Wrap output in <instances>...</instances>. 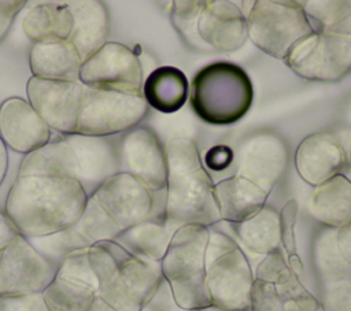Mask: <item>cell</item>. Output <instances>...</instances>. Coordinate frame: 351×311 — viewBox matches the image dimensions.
I'll return each mask as SVG.
<instances>
[{
    "mask_svg": "<svg viewBox=\"0 0 351 311\" xmlns=\"http://www.w3.org/2000/svg\"><path fill=\"white\" fill-rule=\"evenodd\" d=\"M298 214V203L295 199H291L285 203L281 210V244L288 255V266L299 277L303 273V264L296 253V240H295V222Z\"/></svg>",
    "mask_w": 351,
    "mask_h": 311,
    "instance_id": "obj_36",
    "label": "cell"
},
{
    "mask_svg": "<svg viewBox=\"0 0 351 311\" xmlns=\"http://www.w3.org/2000/svg\"><path fill=\"white\" fill-rule=\"evenodd\" d=\"M156 195L158 192H151L130 174L118 173L92 196L123 232L148 218L166 215V208L159 207Z\"/></svg>",
    "mask_w": 351,
    "mask_h": 311,
    "instance_id": "obj_10",
    "label": "cell"
},
{
    "mask_svg": "<svg viewBox=\"0 0 351 311\" xmlns=\"http://www.w3.org/2000/svg\"><path fill=\"white\" fill-rule=\"evenodd\" d=\"M74 153V179L85 195L92 196L100 185L119 173L118 147L108 137L63 134Z\"/></svg>",
    "mask_w": 351,
    "mask_h": 311,
    "instance_id": "obj_15",
    "label": "cell"
},
{
    "mask_svg": "<svg viewBox=\"0 0 351 311\" xmlns=\"http://www.w3.org/2000/svg\"><path fill=\"white\" fill-rule=\"evenodd\" d=\"M74 227L90 245L101 241H114L122 233L93 196L88 197L85 208Z\"/></svg>",
    "mask_w": 351,
    "mask_h": 311,
    "instance_id": "obj_32",
    "label": "cell"
},
{
    "mask_svg": "<svg viewBox=\"0 0 351 311\" xmlns=\"http://www.w3.org/2000/svg\"><path fill=\"white\" fill-rule=\"evenodd\" d=\"M302 7L317 33H329L351 16V0H304Z\"/></svg>",
    "mask_w": 351,
    "mask_h": 311,
    "instance_id": "obj_33",
    "label": "cell"
},
{
    "mask_svg": "<svg viewBox=\"0 0 351 311\" xmlns=\"http://www.w3.org/2000/svg\"><path fill=\"white\" fill-rule=\"evenodd\" d=\"M308 211L326 227L340 229L351 222V181L343 174L315 186Z\"/></svg>",
    "mask_w": 351,
    "mask_h": 311,
    "instance_id": "obj_24",
    "label": "cell"
},
{
    "mask_svg": "<svg viewBox=\"0 0 351 311\" xmlns=\"http://www.w3.org/2000/svg\"><path fill=\"white\" fill-rule=\"evenodd\" d=\"M88 258L97 279L96 296L117 311H143L163 279L159 262L136 256L115 241L93 244Z\"/></svg>",
    "mask_w": 351,
    "mask_h": 311,
    "instance_id": "obj_3",
    "label": "cell"
},
{
    "mask_svg": "<svg viewBox=\"0 0 351 311\" xmlns=\"http://www.w3.org/2000/svg\"><path fill=\"white\" fill-rule=\"evenodd\" d=\"M29 64L37 78L80 81L82 60L69 40H44L33 42Z\"/></svg>",
    "mask_w": 351,
    "mask_h": 311,
    "instance_id": "obj_21",
    "label": "cell"
},
{
    "mask_svg": "<svg viewBox=\"0 0 351 311\" xmlns=\"http://www.w3.org/2000/svg\"><path fill=\"white\" fill-rule=\"evenodd\" d=\"M143 96L148 105L160 112L180 110L188 97L185 74L171 66L155 69L143 84Z\"/></svg>",
    "mask_w": 351,
    "mask_h": 311,
    "instance_id": "obj_25",
    "label": "cell"
},
{
    "mask_svg": "<svg viewBox=\"0 0 351 311\" xmlns=\"http://www.w3.org/2000/svg\"><path fill=\"white\" fill-rule=\"evenodd\" d=\"M43 296L49 311H88L96 292L88 285L55 277Z\"/></svg>",
    "mask_w": 351,
    "mask_h": 311,
    "instance_id": "obj_29",
    "label": "cell"
},
{
    "mask_svg": "<svg viewBox=\"0 0 351 311\" xmlns=\"http://www.w3.org/2000/svg\"><path fill=\"white\" fill-rule=\"evenodd\" d=\"M171 10V22L180 36L189 42L192 48L202 51H210V48L200 40L197 34V16L202 10L203 1L188 0V1H174Z\"/></svg>",
    "mask_w": 351,
    "mask_h": 311,
    "instance_id": "obj_34",
    "label": "cell"
},
{
    "mask_svg": "<svg viewBox=\"0 0 351 311\" xmlns=\"http://www.w3.org/2000/svg\"><path fill=\"white\" fill-rule=\"evenodd\" d=\"M64 5L73 18V27L67 40L73 44L81 60L85 62L107 42L110 33L107 7L99 0L66 1Z\"/></svg>",
    "mask_w": 351,
    "mask_h": 311,
    "instance_id": "obj_20",
    "label": "cell"
},
{
    "mask_svg": "<svg viewBox=\"0 0 351 311\" xmlns=\"http://www.w3.org/2000/svg\"><path fill=\"white\" fill-rule=\"evenodd\" d=\"M25 5V0H0V41L7 36L14 18Z\"/></svg>",
    "mask_w": 351,
    "mask_h": 311,
    "instance_id": "obj_43",
    "label": "cell"
},
{
    "mask_svg": "<svg viewBox=\"0 0 351 311\" xmlns=\"http://www.w3.org/2000/svg\"><path fill=\"white\" fill-rule=\"evenodd\" d=\"M7 166H8V153H7V147L0 138V185L5 177L7 173Z\"/></svg>",
    "mask_w": 351,
    "mask_h": 311,
    "instance_id": "obj_47",
    "label": "cell"
},
{
    "mask_svg": "<svg viewBox=\"0 0 351 311\" xmlns=\"http://www.w3.org/2000/svg\"><path fill=\"white\" fill-rule=\"evenodd\" d=\"M252 99L254 89L248 74L229 62L207 64L192 79L191 107L210 125L225 126L237 122L248 112Z\"/></svg>",
    "mask_w": 351,
    "mask_h": 311,
    "instance_id": "obj_4",
    "label": "cell"
},
{
    "mask_svg": "<svg viewBox=\"0 0 351 311\" xmlns=\"http://www.w3.org/2000/svg\"><path fill=\"white\" fill-rule=\"evenodd\" d=\"M166 218L177 226H213L221 221L214 182L191 138H173L166 148Z\"/></svg>",
    "mask_w": 351,
    "mask_h": 311,
    "instance_id": "obj_2",
    "label": "cell"
},
{
    "mask_svg": "<svg viewBox=\"0 0 351 311\" xmlns=\"http://www.w3.org/2000/svg\"><path fill=\"white\" fill-rule=\"evenodd\" d=\"M288 151L284 141L271 133L250 137L237 153V174L270 193L285 171Z\"/></svg>",
    "mask_w": 351,
    "mask_h": 311,
    "instance_id": "obj_16",
    "label": "cell"
},
{
    "mask_svg": "<svg viewBox=\"0 0 351 311\" xmlns=\"http://www.w3.org/2000/svg\"><path fill=\"white\" fill-rule=\"evenodd\" d=\"M196 27L200 40L218 52L237 51L248 38L247 18L229 0H204Z\"/></svg>",
    "mask_w": 351,
    "mask_h": 311,
    "instance_id": "obj_17",
    "label": "cell"
},
{
    "mask_svg": "<svg viewBox=\"0 0 351 311\" xmlns=\"http://www.w3.org/2000/svg\"><path fill=\"white\" fill-rule=\"evenodd\" d=\"M56 271L19 234L0 249V297L40 293L52 282Z\"/></svg>",
    "mask_w": 351,
    "mask_h": 311,
    "instance_id": "obj_9",
    "label": "cell"
},
{
    "mask_svg": "<svg viewBox=\"0 0 351 311\" xmlns=\"http://www.w3.org/2000/svg\"><path fill=\"white\" fill-rule=\"evenodd\" d=\"M88 311H117L114 307H111L107 301H104L101 297L95 296L92 304L89 306Z\"/></svg>",
    "mask_w": 351,
    "mask_h": 311,
    "instance_id": "obj_48",
    "label": "cell"
},
{
    "mask_svg": "<svg viewBox=\"0 0 351 311\" xmlns=\"http://www.w3.org/2000/svg\"><path fill=\"white\" fill-rule=\"evenodd\" d=\"M254 275L240 249L223 253L206 263V286L211 304L226 311H250V293Z\"/></svg>",
    "mask_w": 351,
    "mask_h": 311,
    "instance_id": "obj_13",
    "label": "cell"
},
{
    "mask_svg": "<svg viewBox=\"0 0 351 311\" xmlns=\"http://www.w3.org/2000/svg\"><path fill=\"white\" fill-rule=\"evenodd\" d=\"M336 241L340 253L351 264V222L340 229H337Z\"/></svg>",
    "mask_w": 351,
    "mask_h": 311,
    "instance_id": "obj_45",
    "label": "cell"
},
{
    "mask_svg": "<svg viewBox=\"0 0 351 311\" xmlns=\"http://www.w3.org/2000/svg\"><path fill=\"white\" fill-rule=\"evenodd\" d=\"M143 92L90 88L84 85L77 132L108 137L133 129L147 114Z\"/></svg>",
    "mask_w": 351,
    "mask_h": 311,
    "instance_id": "obj_7",
    "label": "cell"
},
{
    "mask_svg": "<svg viewBox=\"0 0 351 311\" xmlns=\"http://www.w3.org/2000/svg\"><path fill=\"white\" fill-rule=\"evenodd\" d=\"M255 278L274 284L280 293L288 300L295 301L302 311H317L321 306L318 300L300 284L280 249L263 258L256 267Z\"/></svg>",
    "mask_w": 351,
    "mask_h": 311,
    "instance_id": "obj_27",
    "label": "cell"
},
{
    "mask_svg": "<svg viewBox=\"0 0 351 311\" xmlns=\"http://www.w3.org/2000/svg\"><path fill=\"white\" fill-rule=\"evenodd\" d=\"M233 158L234 153L229 147L215 145L211 147L204 155V163L213 171H222L229 167V164L233 162Z\"/></svg>",
    "mask_w": 351,
    "mask_h": 311,
    "instance_id": "obj_42",
    "label": "cell"
},
{
    "mask_svg": "<svg viewBox=\"0 0 351 311\" xmlns=\"http://www.w3.org/2000/svg\"><path fill=\"white\" fill-rule=\"evenodd\" d=\"M295 166L307 184L318 186L343 173L344 151L341 142L333 133L310 134L298 145Z\"/></svg>",
    "mask_w": 351,
    "mask_h": 311,
    "instance_id": "obj_19",
    "label": "cell"
},
{
    "mask_svg": "<svg viewBox=\"0 0 351 311\" xmlns=\"http://www.w3.org/2000/svg\"><path fill=\"white\" fill-rule=\"evenodd\" d=\"M288 299L274 284L254 277L250 293V311H285Z\"/></svg>",
    "mask_w": 351,
    "mask_h": 311,
    "instance_id": "obj_37",
    "label": "cell"
},
{
    "mask_svg": "<svg viewBox=\"0 0 351 311\" xmlns=\"http://www.w3.org/2000/svg\"><path fill=\"white\" fill-rule=\"evenodd\" d=\"M285 311H302V310L299 308V306L295 301L288 300L285 304Z\"/></svg>",
    "mask_w": 351,
    "mask_h": 311,
    "instance_id": "obj_49",
    "label": "cell"
},
{
    "mask_svg": "<svg viewBox=\"0 0 351 311\" xmlns=\"http://www.w3.org/2000/svg\"><path fill=\"white\" fill-rule=\"evenodd\" d=\"M19 236V232L10 221V218L0 211V249L5 247L11 240Z\"/></svg>",
    "mask_w": 351,
    "mask_h": 311,
    "instance_id": "obj_46",
    "label": "cell"
},
{
    "mask_svg": "<svg viewBox=\"0 0 351 311\" xmlns=\"http://www.w3.org/2000/svg\"><path fill=\"white\" fill-rule=\"evenodd\" d=\"M88 249L89 248H84V249L71 252L58 267L55 277L88 285L96 292L97 290V279H96V275L89 263Z\"/></svg>",
    "mask_w": 351,
    "mask_h": 311,
    "instance_id": "obj_35",
    "label": "cell"
},
{
    "mask_svg": "<svg viewBox=\"0 0 351 311\" xmlns=\"http://www.w3.org/2000/svg\"><path fill=\"white\" fill-rule=\"evenodd\" d=\"M80 82L90 88L143 92V69L132 49L107 41L82 62Z\"/></svg>",
    "mask_w": 351,
    "mask_h": 311,
    "instance_id": "obj_11",
    "label": "cell"
},
{
    "mask_svg": "<svg viewBox=\"0 0 351 311\" xmlns=\"http://www.w3.org/2000/svg\"><path fill=\"white\" fill-rule=\"evenodd\" d=\"M284 62L304 79L337 82L351 70V37L314 32L300 40Z\"/></svg>",
    "mask_w": 351,
    "mask_h": 311,
    "instance_id": "obj_8",
    "label": "cell"
},
{
    "mask_svg": "<svg viewBox=\"0 0 351 311\" xmlns=\"http://www.w3.org/2000/svg\"><path fill=\"white\" fill-rule=\"evenodd\" d=\"M86 200L73 178L18 175L7 196L5 215L21 236L38 237L74 226Z\"/></svg>",
    "mask_w": 351,
    "mask_h": 311,
    "instance_id": "obj_1",
    "label": "cell"
},
{
    "mask_svg": "<svg viewBox=\"0 0 351 311\" xmlns=\"http://www.w3.org/2000/svg\"><path fill=\"white\" fill-rule=\"evenodd\" d=\"M208 227L186 225L177 229L165 258L162 275L169 284L174 301L184 311L211 306L206 286V245Z\"/></svg>",
    "mask_w": 351,
    "mask_h": 311,
    "instance_id": "obj_5",
    "label": "cell"
},
{
    "mask_svg": "<svg viewBox=\"0 0 351 311\" xmlns=\"http://www.w3.org/2000/svg\"><path fill=\"white\" fill-rule=\"evenodd\" d=\"M322 301L328 311H351V275L324 281Z\"/></svg>",
    "mask_w": 351,
    "mask_h": 311,
    "instance_id": "obj_38",
    "label": "cell"
},
{
    "mask_svg": "<svg viewBox=\"0 0 351 311\" xmlns=\"http://www.w3.org/2000/svg\"><path fill=\"white\" fill-rule=\"evenodd\" d=\"M22 27L33 42L67 40L71 33L73 18L64 3H44L33 7L25 15Z\"/></svg>",
    "mask_w": 351,
    "mask_h": 311,
    "instance_id": "obj_28",
    "label": "cell"
},
{
    "mask_svg": "<svg viewBox=\"0 0 351 311\" xmlns=\"http://www.w3.org/2000/svg\"><path fill=\"white\" fill-rule=\"evenodd\" d=\"M178 227L166 215L148 218L123 230L114 241L136 256L160 263Z\"/></svg>",
    "mask_w": 351,
    "mask_h": 311,
    "instance_id": "obj_23",
    "label": "cell"
},
{
    "mask_svg": "<svg viewBox=\"0 0 351 311\" xmlns=\"http://www.w3.org/2000/svg\"><path fill=\"white\" fill-rule=\"evenodd\" d=\"M27 241L56 269L71 252L92 247L90 242L82 234H80L74 226L51 234L30 237Z\"/></svg>",
    "mask_w": 351,
    "mask_h": 311,
    "instance_id": "obj_30",
    "label": "cell"
},
{
    "mask_svg": "<svg viewBox=\"0 0 351 311\" xmlns=\"http://www.w3.org/2000/svg\"><path fill=\"white\" fill-rule=\"evenodd\" d=\"M0 311H49L45 304L43 292L21 295V296H1Z\"/></svg>",
    "mask_w": 351,
    "mask_h": 311,
    "instance_id": "obj_39",
    "label": "cell"
},
{
    "mask_svg": "<svg viewBox=\"0 0 351 311\" xmlns=\"http://www.w3.org/2000/svg\"><path fill=\"white\" fill-rule=\"evenodd\" d=\"M214 196L221 219L240 223L263 208L269 195L248 179L233 175L214 185Z\"/></svg>",
    "mask_w": 351,
    "mask_h": 311,
    "instance_id": "obj_22",
    "label": "cell"
},
{
    "mask_svg": "<svg viewBox=\"0 0 351 311\" xmlns=\"http://www.w3.org/2000/svg\"><path fill=\"white\" fill-rule=\"evenodd\" d=\"M236 247H239L236 244V241L226 236L222 232L218 230H210L208 229V240H207V245H206V253H204V260L206 263L222 256L223 253L234 249Z\"/></svg>",
    "mask_w": 351,
    "mask_h": 311,
    "instance_id": "obj_40",
    "label": "cell"
},
{
    "mask_svg": "<svg viewBox=\"0 0 351 311\" xmlns=\"http://www.w3.org/2000/svg\"><path fill=\"white\" fill-rule=\"evenodd\" d=\"M248 38L265 53L285 59L304 37L314 33L302 1L256 0L247 15Z\"/></svg>",
    "mask_w": 351,
    "mask_h": 311,
    "instance_id": "obj_6",
    "label": "cell"
},
{
    "mask_svg": "<svg viewBox=\"0 0 351 311\" xmlns=\"http://www.w3.org/2000/svg\"><path fill=\"white\" fill-rule=\"evenodd\" d=\"M191 311H226V310H222V308H218L215 306H207V307H202V308H196V310H191Z\"/></svg>",
    "mask_w": 351,
    "mask_h": 311,
    "instance_id": "obj_50",
    "label": "cell"
},
{
    "mask_svg": "<svg viewBox=\"0 0 351 311\" xmlns=\"http://www.w3.org/2000/svg\"><path fill=\"white\" fill-rule=\"evenodd\" d=\"M82 90L80 81H51L33 75L26 85L29 104L49 129L62 134L77 132Z\"/></svg>",
    "mask_w": 351,
    "mask_h": 311,
    "instance_id": "obj_12",
    "label": "cell"
},
{
    "mask_svg": "<svg viewBox=\"0 0 351 311\" xmlns=\"http://www.w3.org/2000/svg\"><path fill=\"white\" fill-rule=\"evenodd\" d=\"M344 151V169L343 175L351 181V129H343L336 133Z\"/></svg>",
    "mask_w": 351,
    "mask_h": 311,
    "instance_id": "obj_44",
    "label": "cell"
},
{
    "mask_svg": "<svg viewBox=\"0 0 351 311\" xmlns=\"http://www.w3.org/2000/svg\"><path fill=\"white\" fill-rule=\"evenodd\" d=\"M143 311H184V310L180 308L174 301L171 289L166 282V279L163 278L156 292L154 293L151 300L147 303V306L143 308Z\"/></svg>",
    "mask_w": 351,
    "mask_h": 311,
    "instance_id": "obj_41",
    "label": "cell"
},
{
    "mask_svg": "<svg viewBox=\"0 0 351 311\" xmlns=\"http://www.w3.org/2000/svg\"><path fill=\"white\" fill-rule=\"evenodd\" d=\"M317 311H325V310H324V307H322V306H319V307H318V310H317Z\"/></svg>",
    "mask_w": 351,
    "mask_h": 311,
    "instance_id": "obj_51",
    "label": "cell"
},
{
    "mask_svg": "<svg viewBox=\"0 0 351 311\" xmlns=\"http://www.w3.org/2000/svg\"><path fill=\"white\" fill-rule=\"evenodd\" d=\"M0 138L5 147L27 155L49 142L51 129L29 101L10 97L0 105Z\"/></svg>",
    "mask_w": 351,
    "mask_h": 311,
    "instance_id": "obj_18",
    "label": "cell"
},
{
    "mask_svg": "<svg viewBox=\"0 0 351 311\" xmlns=\"http://www.w3.org/2000/svg\"><path fill=\"white\" fill-rule=\"evenodd\" d=\"M336 234L337 229L325 227L314 242V263L321 282L351 275V264L340 253Z\"/></svg>",
    "mask_w": 351,
    "mask_h": 311,
    "instance_id": "obj_31",
    "label": "cell"
},
{
    "mask_svg": "<svg viewBox=\"0 0 351 311\" xmlns=\"http://www.w3.org/2000/svg\"><path fill=\"white\" fill-rule=\"evenodd\" d=\"M119 173L138 179L151 192L166 190V152L149 127L128 130L118 144Z\"/></svg>",
    "mask_w": 351,
    "mask_h": 311,
    "instance_id": "obj_14",
    "label": "cell"
},
{
    "mask_svg": "<svg viewBox=\"0 0 351 311\" xmlns=\"http://www.w3.org/2000/svg\"><path fill=\"white\" fill-rule=\"evenodd\" d=\"M233 229L241 244L254 253L266 256L280 249V214L270 206H265L255 215L240 223H233Z\"/></svg>",
    "mask_w": 351,
    "mask_h": 311,
    "instance_id": "obj_26",
    "label": "cell"
}]
</instances>
